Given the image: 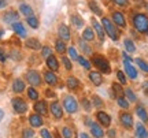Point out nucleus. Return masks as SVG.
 <instances>
[{
  "label": "nucleus",
  "instance_id": "f257e3e1",
  "mask_svg": "<svg viewBox=\"0 0 148 138\" xmlns=\"http://www.w3.org/2000/svg\"><path fill=\"white\" fill-rule=\"evenodd\" d=\"M133 26L138 33L148 32V16L144 14H136L133 16Z\"/></svg>",
  "mask_w": 148,
  "mask_h": 138
},
{
  "label": "nucleus",
  "instance_id": "f03ea898",
  "mask_svg": "<svg viewBox=\"0 0 148 138\" xmlns=\"http://www.w3.org/2000/svg\"><path fill=\"white\" fill-rule=\"evenodd\" d=\"M101 25L104 27V32L108 34V37H110L111 40L116 41V40H118V32H116L115 25H114L108 18H103V19H101Z\"/></svg>",
  "mask_w": 148,
  "mask_h": 138
},
{
  "label": "nucleus",
  "instance_id": "7ed1b4c3",
  "mask_svg": "<svg viewBox=\"0 0 148 138\" xmlns=\"http://www.w3.org/2000/svg\"><path fill=\"white\" fill-rule=\"evenodd\" d=\"M93 64H95L97 69L100 70L101 73H104V74H110V64L107 62V59L104 56H100V55H95L93 56Z\"/></svg>",
  "mask_w": 148,
  "mask_h": 138
},
{
  "label": "nucleus",
  "instance_id": "20e7f679",
  "mask_svg": "<svg viewBox=\"0 0 148 138\" xmlns=\"http://www.w3.org/2000/svg\"><path fill=\"white\" fill-rule=\"evenodd\" d=\"M63 107L69 114H74L78 109V103H77V100L74 99L73 96H66L63 99Z\"/></svg>",
  "mask_w": 148,
  "mask_h": 138
},
{
  "label": "nucleus",
  "instance_id": "39448f33",
  "mask_svg": "<svg viewBox=\"0 0 148 138\" xmlns=\"http://www.w3.org/2000/svg\"><path fill=\"white\" fill-rule=\"evenodd\" d=\"M26 80L32 86H38L41 85V77L37 73L36 70H30L26 73Z\"/></svg>",
  "mask_w": 148,
  "mask_h": 138
},
{
  "label": "nucleus",
  "instance_id": "423d86ee",
  "mask_svg": "<svg viewBox=\"0 0 148 138\" xmlns=\"http://www.w3.org/2000/svg\"><path fill=\"white\" fill-rule=\"evenodd\" d=\"M12 108L16 114H25L27 111V104L22 99H12Z\"/></svg>",
  "mask_w": 148,
  "mask_h": 138
},
{
  "label": "nucleus",
  "instance_id": "0eeeda50",
  "mask_svg": "<svg viewBox=\"0 0 148 138\" xmlns=\"http://www.w3.org/2000/svg\"><path fill=\"white\" fill-rule=\"evenodd\" d=\"M58 34H59V37H60V40H63L64 43H66V41H69L70 38H71L70 37L69 27H67V25H64V23H60V25H59Z\"/></svg>",
  "mask_w": 148,
  "mask_h": 138
},
{
  "label": "nucleus",
  "instance_id": "6e6552de",
  "mask_svg": "<svg viewBox=\"0 0 148 138\" xmlns=\"http://www.w3.org/2000/svg\"><path fill=\"white\" fill-rule=\"evenodd\" d=\"M112 21H114V23H115L116 26L119 27H126V21H125V16H123V14L122 12H119V11H115V12H112Z\"/></svg>",
  "mask_w": 148,
  "mask_h": 138
},
{
  "label": "nucleus",
  "instance_id": "1a4fd4ad",
  "mask_svg": "<svg viewBox=\"0 0 148 138\" xmlns=\"http://www.w3.org/2000/svg\"><path fill=\"white\" fill-rule=\"evenodd\" d=\"M18 19H19V15H18V12L14 10H10L7 11L4 15H3V21L5 22V23H14V22H18Z\"/></svg>",
  "mask_w": 148,
  "mask_h": 138
},
{
  "label": "nucleus",
  "instance_id": "9d476101",
  "mask_svg": "<svg viewBox=\"0 0 148 138\" xmlns=\"http://www.w3.org/2000/svg\"><path fill=\"white\" fill-rule=\"evenodd\" d=\"M96 118H97V120H99V123L100 124H103L104 127H108L111 123V118L108 114H106L104 111H99L97 114H96Z\"/></svg>",
  "mask_w": 148,
  "mask_h": 138
},
{
  "label": "nucleus",
  "instance_id": "9b49d317",
  "mask_svg": "<svg viewBox=\"0 0 148 138\" xmlns=\"http://www.w3.org/2000/svg\"><path fill=\"white\" fill-rule=\"evenodd\" d=\"M49 108H51V114H52L56 119H60V118L63 116V109H62V107H60V104H59L58 101L51 103V107H49Z\"/></svg>",
  "mask_w": 148,
  "mask_h": 138
},
{
  "label": "nucleus",
  "instance_id": "f8f14e48",
  "mask_svg": "<svg viewBox=\"0 0 148 138\" xmlns=\"http://www.w3.org/2000/svg\"><path fill=\"white\" fill-rule=\"evenodd\" d=\"M11 27H12V30L16 33V36H19L21 38L26 37V29H25V26L22 25L21 22H14Z\"/></svg>",
  "mask_w": 148,
  "mask_h": 138
},
{
  "label": "nucleus",
  "instance_id": "ddd939ff",
  "mask_svg": "<svg viewBox=\"0 0 148 138\" xmlns=\"http://www.w3.org/2000/svg\"><path fill=\"white\" fill-rule=\"evenodd\" d=\"M119 119H121V123L123 124V127L130 128L133 126V118L129 112H123V114H121V118H119Z\"/></svg>",
  "mask_w": 148,
  "mask_h": 138
},
{
  "label": "nucleus",
  "instance_id": "4468645a",
  "mask_svg": "<svg viewBox=\"0 0 148 138\" xmlns=\"http://www.w3.org/2000/svg\"><path fill=\"white\" fill-rule=\"evenodd\" d=\"M92 25H93V29L96 30V33H97V37L100 38L101 41L104 40V27H103V25H100L99 22L96 21L95 18H92Z\"/></svg>",
  "mask_w": 148,
  "mask_h": 138
},
{
  "label": "nucleus",
  "instance_id": "2eb2a0df",
  "mask_svg": "<svg viewBox=\"0 0 148 138\" xmlns=\"http://www.w3.org/2000/svg\"><path fill=\"white\" fill-rule=\"evenodd\" d=\"M123 66H125V70H126V74L129 75V78L136 80V78H137V71H136V69L130 64V62H129V60H125Z\"/></svg>",
  "mask_w": 148,
  "mask_h": 138
},
{
  "label": "nucleus",
  "instance_id": "dca6fc26",
  "mask_svg": "<svg viewBox=\"0 0 148 138\" xmlns=\"http://www.w3.org/2000/svg\"><path fill=\"white\" fill-rule=\"evenodd\" d=\"M19 11H21L22 15H25L26 18H29V16H33L34 15V12H33V8L30 7L29 4H26V3H21L19 4Z\"/></svg>",
  "mask_w": 148,
  "mask_h": 138
},
{
  "label": "nucleus",
  "instance_id": "f3484780",
  "mask_svg": "<svg viewBox=\"0 0 148 138\" xmlns=\"http://www.w3.org/2000/svg\"><path fill=\"white\" fill-rule=\"evenodd\" d=\"M34 111L37 114H41V115H47L48 114V108H47V103L45 101H37L34 104Z\"/></svg>",
  "mask_w": 148,
  "mask_h": 138
},
{
  "label": "nucleus",
  "instance_id": "a211bd4d",
  "mask_svg": "<svg viewBox=\"0 0 148 138\" xmlns=\"http://www.w3.org/2000/svg\"><path fill=\"white\" fill-rule=\"evenodd\" d=\"M47 66H48V69H49V70H52V71H58V70H59L58 59L55 58L53 55L48 56V58H47Z\"/></svg>",
  "mask_w": 148,
  "mask_h": 138
},
{
  "label": "nucleus",
  "instance_id": "6ab92c4d",
  "mask_svg": "<svg viewBox=\"0 0 148 138\" xmlns=\"http://www.w3.org/2000/svg\"><path fill=\"white\" fill-rule=\"evenodd\" d=\"M29 123H30L32 127H40L42 124V119L38 114H33V115L29 116Z\"/></svg>",
  "mask_w": 148,
  "mask_h": 138
},
{
  "label": "nucleus",
  "instance_id": "aec40b11",
  "mask_svg": "<svg viewBox=\"0 0 148 138\" xmlns=\"http://www.w3.org/2000/svg\"><path fill=\"white\" fill-rule=\"evenodd\" d=\"M23 90H25V82H23L21 78H16V80L14 81V84H12V92L22 93Z\"/></svg>",
  "mask_w": 148,
  "mask_h": 138
},
{
  "label": "nucleus",
  "instance_id": "412c9836",
  "mask_svg": "<svg viewBox=\"0 0 148 138\" xmlns=\"http://www.w3.org/2000/svg\"><path fill=\"white\" fill-rule=\"evenodd\" d=\"M44 80H45V82H47L48 85H56L58 84V77L53 74L52 71H49V73H45L44 74Z\"/></svg>",
  "mask_w": 148,
  "mask_h": 138
},
{
  "label": "nucleus",
  "instance_id": "4be33fe9",
  "mask_svg": "<svg viewBox=\"0 0 148 138\" xmlns=\"http://www.w3.org/2000/svg\"><path fill=\"white\" fill-rule=\"evenodd\" d=\"M136 135H137V138H148V131L147 128L144 127V124L137 123V126H136Z\"/></svg>",
  "mask_w": 148,
  "mask_h": 138
},
{
  "label": "nucleus",
  "instance_id": "5701e85b",
  "mask_svg": "<svg viewBox=\"0 0 148 138\" xmlns=\"http://www.w3.org/2000/svg\"><path fill=\"white\" fill-rule=\"evenodd\" d=\"M89 126H90V131H92V134H93L96 138H101L103 135H104V133H103V130H101V127L99 126V124L90 123Z\"/></svg>",
  "mask_w": 148,
  "mask_h": 138
},
{
  "label": "nucleus",
  "instance_id": "b1692460",
  "mask_svg": "<svg viewBox=\"0 0 148 138\" xmlns=\"http://www.w3.org/2000/svg\"><path fill=\"white\" fill-rule=\"evenodd\" d=\"M25 45H26L27 48H30V49H34V51L41 49V44H40V41L36 40V38H29V40H26Z\"/></svg>",
  "mask_w": 148,
  "mask_h": 138
},
{
  "label": "nucleus",
  "instance_id": "393cba45",
  "mask_svg": "<svg viewBox=\"0 0 148 138\" xmlns=\"http://www.w3.org/2000/svg\"><path fill=\"white\" fill-rule=\"evenodd\" d=\"M89 78H90V81L95 84L96 86H99V85H101V82H103V78H101V74L100 73H96V71H92L89 74Z\"/></svg>",
  "mask_w": 148,
  "mask_h": 138
},
{
  "label": "nucleus",
  "instance_id": "a878e982",
  "mask_svg": "<svg viewBox=\"0 0 148 138\" xmlns=\"http://www.w3.org/2000/svg\"><path fill=\"white\" fill-rule=\"evenodd\" d=\"M70 21H71V23H73L74 26L77 27V29H81V27L84 26V19H82V18H81L79 15H77V14L71 15Z\"/></svg>",
  "mask_w": 148,
  "mask_h": 138
},
{
  "label": "nucleus",
  "instance_id": "bb28decb",
  "mask_svg": "<svg viewBox=\"0 0 148 138\" xmlns=\"http://www.w3.org/2000/svg\"><path fill=\"white\" fill-rule=\"evenodd\" d=\"M95 38V33L90 27H85V30L82 32V40L84 41H92Z\"/></svg>",
  "mask_w": 148,
  "mask_h": 138
},
{
  "label": "nucleus",
  "instance_id": "cd10ccee",
  "mask_svg": "<svg viewBox=\"0 0 148 138\" xmlns=\"http://www.w3.org/2000/svg\"><path fill=\"white\" fill-rule=\"evenodd\" d=\"M136 114H137V116L141 119V120H144V122H147L148 120V115H147V111L144 109L141 105H138L137 108H136Z\"/></svg>",
  "mask_w": 148,
  "mask_h": 138
},
{
  "label": "nucleus",
  "instance_id": "c85d7f7f",
  "mask_svg": "<svg viewBox=\"0 0 148 138\" xmlns=\"http://www.w3.org/2000/svg\"><path fill=\"white\" fill-rule=\"evenodd\" d=\"M88 5H89V8L92 10V12H93V14H96V15H101V14H103V12H101V10H100V7L96 4V1L89 0V1H88Z\"/></svg>",
  "mask_w": 148,
  "mask_h": 138
},
{
  "label": "nucleus",
  "instance_id": "c756f323",
  "mask_svg": "<svg viewBox=\"0 0 148 138\" xmlns=\"http://www.w3.org/2000/svg\"><path fill=\"white\" fill-rule=\"evenodd\" d=\"M26 22L32 29H37V27H38V18H37V16H34V15L29 16V18H26Z\"/></svg>",
  "mask_w": 148,
  "mask_h": 138
},
{
  "label": "nucleus",
  "instance_id": "7c9ffc66",
  "mask_svg": "<svg viewBox=\"0 0 148 138\" xmlns=\"http://www.w3.org/2000/svg\"><path fill=\"white\" fill-rule=\"evenodd\" d=\"M78 85H79V82H78V80L77 78H74V77H70L69 80H67V86H69V89H77L78 88Z\"/></svg>",
  "mask_w": 148,
  "mask_h": 138
},
{
  "label": "nucleus",
  "instance_id": "2f4dec72",
  "mask_svg": "<svg viewBox=\"0 0 148 138\" xmlns=\"http://www.w3.org/2000/svg\"><path fill=\"white\" fill-rule=\"evenodd\" d=\"M123 44H125V48H126V51H127V52L133 53L134 51H136V45L133 44L132 40H129V38H126V40H125V43H123Z\"/></svg>",
  "mask_w": 148,
  "mask_h": 138
},
{
  "label": "nucleus",
  "instance_id": "473e14b6",
  "mask_svg": "<svg viewBox=\"0 0 148 138\" xmlns=\"http://www.w3.org/2000/svg\"><path fill=\"white\" fill-rule=\"evenodd\" d=\"M55 49H56L59 53H63L64 51H66V44H64L63 40H58V41L55 43Z\"/></svg>",
  "mask_w": 148,
  "mask_h": 138
},
{
  "label": "nucleus",
  "instance_id": "72a5a7b5",
  "mask_svg": "<svg viewBox=\"0 0 148 138\" xmlns=\"http://www.w3.org/2000/svg\"><path fill=\"white\" fill-rule=\"evenodd\" d=\"M84 69H86V70H90V63H89V60L88 59H85L84 56H78V60H77Z\"/></svg>",
  "mask_w": 148,
  "mask_h": 138
},
{
  "label": "nucleus",
  "instance_id": "f704fd0d",
  "mask_svg": "<svg viewBox=\"0 0 148 138\" xmlns=\"http://www.w3.org/2000/svg\"><path fill=\"white\" fill-rule=\"evenodd\" d=\"M112 90L115 92L116 99H118V97H122V94L125 93V92L122 90V86H121V85H118V84H112Z\"/></svg>",
  "mask_w": 148,
  "mask_h": 138
},
{
  "label": "nucleus",
  "instance_id": "c9c22d12",
  "mask_svg": "<svg viewBox=\"0 0 148 138\" xmlns=\"http://www.w3.org/2000/svg\"><path fill=\"white\" fill-rule=\"evenodd\" d=\"M27 96H29L30 100H37V99H38V92H37L34 88H29V89H27Z\"/></svg>",
  "mask_w": 148,
  "mask_h": 138
},
{
  "label": "nucleus",
  "instance_id": "e433bc0d",
  "mask_svg": "<svg viewBox=\"0 0 148 138\" xmlns=\"http://www.w3.org/2000/svg\"><path fill=\"white\" fill-rule=\"evenodd\" d=\"M116 101H118V105L121 107V108H123V109H127V108H129V100L123 99V97H118Z\"/></svg>",
  "mask_w": 148,
  "mask_h": 138
},
{
  "label": "nucleus",
  "instance_id": "4c0bfd02",
  "mask_svg": "<svg viewBox=\"0 0 148 138\" xmlns=\"http://www.w3.org/2000/svg\"><path fill=\"white\" fill-rule=\"evenodd\" d=\"M136 63H137V66L140 67V69L143 70V71H145V73H148V63H145L143 59H136Z\"/></svg>",
  "mask_w": 148,
  "mask_h": 138
},
{
  "label": "nucleus",
  "instance_id": "58836bf2",
  "mask_svg": "<svg viewBox=\"0 0 148 138\" xmlns=\"http://www.w3.org/2000/svg\"><path fill=\"white\" fill-rule=\"evenodd\" d=\"M69 55H70V58L73 59V60H78V53H77V49H75L74 47L69 48Z\"/></svg>",
  "mask_w": 148,
  "mask_h": 138
},
{
  "label": "nucleus",
  "instance_id": "ea45409f",
  "mask_svg": "<svg viewBox=\"0 0 148 138\" xmlns=\"http://www.w3.org/2000/svg\"><path fill=\"white\" fill-rule=\"evenodd\" d=\"M125 94H126V97H127V100H129V101H136V100H137L136 94H134L130 89H126V90H125Z\"/></svg>",
  "mask_w": 148,
  "mask_h": 138
},
{
  "label": "nucleus",
  "instance_id": "a19ab883",
  "mask_svg": "<svg viewBox=\"0 0 148 138\" xmlns=\"http://www.w3.org/2000/svg\"><path fill=\"white\" fill-rule=\"evenodd\" d=\"M41 53H42V56L47 59L48 56H51V55H52V49H51L49 47H42L41 48Z\"/></svg>",
  "mask_w": 148,
  "mask_h": 138
},
{
  "label": "nucleus",
  "instance_id": "79ce46f5",
  "mask_svg": "<svg viewBox=\"0 0 148 138\" xmlns=\"http://www.w3.org/2000/svg\"><path fill=\"white\" fill-rule=\"evenodd\" d=\"M116 78H118L121 85H125V84H126V77H125V74H123L122 71H118V73H116Z\"/></svg>",
  "mask_w": 148,
  "mask_h": 138
},
{
  "label": "nucleus",
  "instance_id": "37998d69",
  "mask_svg": "<svg viewBox=\"0 0 148 138\" xmlns=\"http://www.w3.org/2000/svg\"><path fill=\"white\" fill-rule=\"evenodd\" d=\"M79 47L85 53H90V47L86 43H84V40H79Z\"/></svg>",
  "mask_w": 148,
  "mask_h": 138
},
{
  "label": "nucleus",
  "instance_id": "c03bdc74",
  "mask_svg": "<svg viewBox=\"0 0 148 138\" xmlns=\"http://www.w3.org/2000/svg\"><path fill=\"white\" fill-rule=\"evenodd\" d=\"M62 135H63V138H71L73 133H71V130L69 127H63L62 128Z\"/></svg>",
  "mask_w": 148,
  "mask_h": 138
},
{
  "label": "nucleus",
  "instance_id": "a18cd8bd",
  "mask_svg": "<svg viewBox=\"0 0 148 138\" xmlns=\"http://www.w3.org/2000/svg\"><path fill=\"white\" fill-rule=\"evenodd\" d=\"M92 101H93V105L97 107V108L103 105V101H101V99H100V97H97V96H93V97H92Z\"/></svg>",
  "mask_w": 148,
  "mask_h": 138
},
{
  "label": "nucleus",
  "instance_id": "49530a36",
  "mask_svg": "<svg viewBox=\"0 0 148 138\" xmlns=\"http://www.w3.org/2000/svg\"><path fill=\"white\" fill-rule=\"evenodd\" d=\"M22 135H23V138H33L34 133H33V130H30V128H25Z\"/></svg>",
  "mask_w": 148,
  "mask_h": 138
},
{
  "label": "nucleus",
  "instance_id": "de8ad7c7",
  "mask_svg": "<svg viewBox=\"0 0 148 138\" xmlns=\"http://www.w3.org/2000/svg\"><path fill=\"white\" fill-rule=\"evenodd\" d=\"M62 62H63L66 70H67V71H70V70H71V63H70L69 58H64V56H63V58H62Z\"/></svg>",
  "mask_w": 148,
  "mask_h": 138
},
{
  "label": "nucleus",
  "instance_id": "09e8293b",
  "mask_svg": "<svg viewBox=\"0 0 148 138\" xmlns=\"http://www.w3.org/2000/svg\"><path fill=\"white\" fill-rule=\"evenodd\" d=\"M5 60H7V55L3 51V48H0V63H4Z\"/></svg>",
  "mask_w": 148,
  "mask_h": 138
},
{
  "label": "nucleus",
  "instance_id": "8fccbe9b",
  "mask_svg": "<svg viewBox=\"0 0 148 138\" xmlns=\"http://www.w3.org/2000/svg\"><path fill=\"white\" fill-rule=\"evenodd\" d=\"M41 137L42 138H52V135H51V133L48 131L47 128H42L41 130Z\"/></svg>",
  "mask_w": 148,
  "mask_h": 138
},
{
  "label": "nucleus",
  "instance_id": "3c124183",
  "mask_svg": "<svg viewBox=\"0 0 148 138\" xmlns=\"http://www.w3.org/2000/svg\"><path fill=\"white\" fill-rule=\"evenodd\" d=\"M114 1H115V4L119 5V7H126L127 3H129L127 0H114Z\"/></svg>",
  "mask_w": 148,
  "mask_h": 138
},
{
  "label": "nucleus",
  "instance_id": "603ef678",
  "mask_svg": "<svg viewBox=\"0 0 148 138\" xmlns=\"http://www.w3.org/2000/svg\"><path fill=\"white\" fill-rule=\"evenodd\" d=\"M82 105H84V108L86 109V111H90V104H89V101L86 100V99L82 100Z\"/></svg>",
  "mask_w": 148,
  "mask_h": 138
},
{
  "label": "nucleus",
  "instance_id": "864d4df0",
  "mask_svg": "<svg viewBox=\"0 0 148 138\" xmlns=\"http://www.w3.org/2000/svg\"><path fill=\"white\" fill-rule=\"evenodd\" d=\"M7 0H0V8H5L7 7Z\"/></svg>",
  "mask_w": 148,
  "mask_h": 138
},
{
  "label": "nucleus",
  "instance_id": "5fc2aeb1",
  "mask_svg": "<svg viewBox=\"0 0 148 138\" xmlns=\"http://www.w3.org/2000/svg\"><path fill=\"white\" fill-rule=\"evenodd\" d=\"M107 134H108V137L110 138H114L115 137V130H108V133Z\"/></svg>",
  "mask_w": 148,
  "mask_h": 138
},
{
  "label": "nucleus",
  "instance_id": "6e6d98bb",
  "mask_svg": "<svg viewBox=\"0 0 148 138\" xmlns=\"http://www.w3.org/2000/svg\"><path fill=\"white\" fill-rule=\"evenodd\" d=\"M143 89H144V92L148 94V81H145V82L143 84Z\"/></svg>",
  "mask_w": 148,
  "mask_h": 138
},
{
  "label": "nucleus",
  "instance_id": "4d7b16f0",
  "mask_svg": "<svg viewBox=\"0 0 148 138\" xmlns=\"http://www.w3.org/2000/svg\"><path fill=\"white\" fill-rule=\"evenodd\" d=\"M3 118H4V111H3V109L0 108V122L3 120Z\"/></svg>",
  "mask_w": 148,
  "mask_h": 138
},
{
  "label": "nucleus",
  "instance_id": "13d9d810",
  "mask_svg": "<svg viewBox=\"0 0 148 138\" xmlns=\"http://www.w3.org/2000/svg\"><path fill=\"white\" fill-rule=\"evenodd\" d=\"M122 56H123V58H125V60H129V62H130V60H132V59L129 58V56H127V53H123V55H122Z\"/></svg>",
  "mask_w": 148,
  "mask_h": 138
},
{
  "label": "nucleus",
  "instance_id": "bf43d9fd",
  "mask_svg": "<svg viewBox=\"0 0 148 138\" xmlns=\"http://www.w3.org/2000/svg\"><path fill=\"white\" fill-rule=\"evenodd\" d=\"M47 96H49V97L52 96V97H53V96H55V94H53V93H51V90H47Z\"/></svg>",
  "mask_w": 148,
  "mask_h": 138
},
{
  "label": "nucleus",
  "instance_id": "052dcab7",
  "mask_svg": "<svg viewBox=\"0 0 148 138\" xmlns=\"http://www.w3.org/2000/svg\"><path fill=\"white\" fill-rule=\"evenodd\" d=\"M81 138H89V137H88V134L82 133V134H81Z\"/></svg>",
  "mask_w": 148,
  "mask_h": 138
},
{
  "label": "nucleus",
  "instance_id": "680f3d73",
  "mask_svg": "<svg viewBox=\"0 0 148 138\" xmlns=\"http://www.w3.org/2000/svg\"><path fill=\"white\" fill-rule=\"evenodd\" d=\"M3 34H4V30H3V29H0V38L3 37Z\"/></svg>",
  "mask_w": 148,
  "mask_h": 138
},
{
  "label": "nucleus",
  "instance_id": "e2e57ef3",
  "mask_svg": "<svg viewBox=\"0 0 148 138\" xmlns=\"http://www.w3.org/2000/svg\"><path fill=\"white\" fill-rule=\"evenodd\" d=\"M147 11H148V4H147Z\"/></svg>",
  "mask_w": 148,
  "mask_h": 138
},
{
  "label": "nucleus",
  "instance_id": "0e129e2a",
  "mask_svg": "<svg viewBox=\"0 0 148 138\" xmlns=\"http://www.w3.org/2000/svg\"><path fill=\"white\" fill-rule=\"evenodd\" d=\"M147 34H148V32H147Z\"/></svg>",
  "mask_w": 148,
  "mask_h": 138
}]
</instances>
